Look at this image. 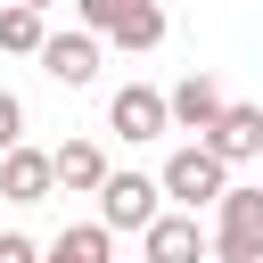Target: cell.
Segmentation results:
<instances>
[{
  "label": "cell",
  "mask_w": 263,
  "mask_h": 263,
  "mask_svg": "<svg viewBox=\"0 0 263 263\" xmlns=\"http://www.w3.org/2000/svg\"><path fill=\"white\" fill-rule=\"evenodd\" d=\"M74 25L107 49H164V0H74Z\"/></svg>",
  "instance_id": "cell-1"
},
{
  "label": "cell",
  "mask_w": 263,
  "mask_h": 263,
  "mask_svg": "<svg viewBox=\"0 0 263 263\" xmlns=\"http://www.w3.org/2000/svg\"><path fill=\"white\" fill-rule=\"evenodd\" d=\"M214 263H263V189L230 181L214 197Z\"/></svg>",
  "instance_id": "cell-2"
},
{
  "label": "cell",
  "mask_w": 263,
  "mask_h": 263,
  "mask_svg": "<svg viewBox=\"0 0 263 263\" xmlns=\"http://www.w3.org/2000/svg\"><path fill=\"white\" fill-rule=\"evenodd\" d=\"M156 181H164V197H173V205H189V214H197V205H214V197L230 189V164H222L205 140H189V148H173V156H164V173H156Z\"/></svg>",
  "instance_id": "cell-3"
},
{
  "label": "cell",
  "mask_w": 263,
  "mask_h": 263,
  "mask_svg": "<svg viewBox=\"0 0 263 263\" xmlns=\"http://www.w3.org/2000/svg\"><path fill=\"white\" fill-rule=\"evenodd\" d=\"M99 58H107V41H99L90 25H66V33L41 41V74H49L58 90H90V82H99Z\"/></svg>",
  "instance_id": "cell-4"
},
{
  "label": "cell",
  "mask_w": 263,
  "mask_h": 263,
  "mask_svg": "<svg viewBox=\"0 0 263 263\" xmlns=\"http://www.w3.org/2000/svg\"><path fill=\"white\" fill-rule=\"evenodd\" d=\"M156 197H164L156 173H107V181H99V222H107V230H148V222L164 214Z\"/></svg>",
  "instance_id": "cell-5"
},
{
  "label": "cell",
  "mask_w": 263,
  "mask_h": 263,
  "mask_svg": "<svg viewBox=\"0 0 263 263\" xmlns=\"http://www.w3.org/2000/svg\"><path fill=\"white\" fill-rule=\"evenodd\" d=\"M107 132H115V140H132V148H140V140H164V132H173V107H164V90H148V82H123V90L107 99Z\"/></svg>",
  "instance_id": "cell-6"
},
{
  "label": "cell",
  "mask_w": 263,
  "mask_h": 263,
  "mask_svg": "<svg viewBox=\"0 0 263 263\" xmlns=\"http://www.w3.org/2000/svg\"><path fill=\"white\" fill-rule=\"evenodd\" d=\"M140 255H148V263H205V255H214V230L181 205V214H156V222L140 230Z\"/></svg>",
  "instance_id": "cell-7"
},
{
  "label": "cell",
  "mask_w": 263,
  "mask_h": 263,
  "mask_svg": "<svg viewBox=\"0 0 263 263\" xmlns=\"http://www.w3.org/2000/svg\"><path fill=\"white\" fill-rule=\"evenodd\" d=\"M49 189H58V156L33 148V140H16V148L0 156V197H8V205H41Z\"/></svg>",
  "instance_id": "cell-8"
},
{
  "label": "cell",
  "mask_w": 263,
  "mask_h": 263,
  "mask_svg": "<svg viewBox=\"0 0 263 263\" xmlns=\"http://www.w3.org/2000/svg\"><path fill=\"white\" fill-rule=\"evenodd\" d=\"M164 107H173V132H197V140H205V132H214V115H222L230 99H222V82H214V74H181V82L164 90Z\"/></svg>",
  "instance_id": "cell-9"
},
{
  "label": "cell",
  "mask_w": 263,
  "mask_h": 263,
  "mask_svg": "<svg viewBox=\"0 0 263 263\" xmlns=\"http://www.w3.org/2000/svg\"><path fill=\"white\" fill-rule=\"evenodd\" d=\"M205 148L222 156V164H247V156H263V107H222L214 115V132H205Z\"/></svg>",
  "instance_id": "cell-10"
},
{
  "label": "cell",
  "mask_w": 263,
  "mask_h": 263,
  "mask_svg": "<svg viewBox=\"0 0 263 263\" xmlns=\"http://www.w3.org/2000/svg\"><path fill=\"white\" fill-rule=\"evenodd\" d=\"M49 156H58V189H66V197H99V181L115 173L99 140H66V148H49Z\"/></svg>",
  "instance_id": "cell-11"
},
{
  "label": "cell",
  "mask_w": 263,
  "mask_h": 263,
  "mask_svg": "<svg viewBox=\"0 0 263 263\" xmlns=\"http://www.w3.org/2000/svg\"><path fill=\"white\" fill-rule=\"evenodd\" d=\"M107 247H115L107 222H66V230L41 247V263H107Z\"/></svg>",
  "instance_id": "cell-12"
},
{
  "label": "cell",
  "mask_w": 263,
  "mask_h": 263,
  "mask_svg": "<svg viewBox=\"0 0 263 263\" xmlns=\"http://www.w3.org/2000/svg\"><path fill=\"white\" fill-rule=\"evenodd\" d=\"M41 41H49V16L25 8V0H8V8H0V49H8V58H41Z\"/></svg>",
  "instance_id": "cell-13"
},
{
  "label": "cell",
  "mask_w": 263,
  "mask_h": 263,
  "mask_svg": "<svg viewBox=\"0 0 263 263\" xmlns=\"http://www.w3.org/2000/svg\"><path fill=\"white\" fill-rule=\"evenodd\" d=\"M16 140H25V99H16V90H0V156H8Z\"/></svg>",
  "instance_id": "cell-14"
},
{
  "label": "cell",
  "mask_w": 263,
  "mask_h": 263,
  "mask_svg": "<svg viewBox=\"0 0 263 263\" xmlns=\"http://www.w3.org/2000/svg\"><path fill=\"white\" fill-rule=\"evenodd\" d=\"M0 263H41V247H33L25 230H0Z\"/></svg>",
  "instance_id": "cell-15"
},
{
  "label": "cell",
  "mask_w": 263,
  "mask_h": 263,
  "mask_svg": "<svg viewBox=\"0 0 263 263\" xmlns=\"http://www.w3.org/2000/svg\"><path fill=\"white\" fill-rule=\"evenodd\" d=\"M25 8H41V16H49V8H58V0H25Z\"/></svg>",
  "instance_id": "cell-16"
}]
</instances>
